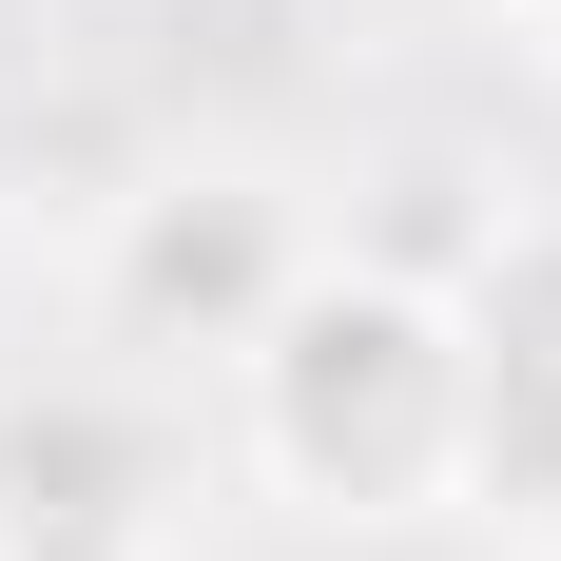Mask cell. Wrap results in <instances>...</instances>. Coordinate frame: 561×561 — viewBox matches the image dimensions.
<instances>
[{
	"label": "cell",
	"mask_w": 561,
	"mask_h": 561,
	"mask_svg": "<svg viewBox=\"0 0 561 561\" xmlns=\"http://www.w3.org/2000/svg\"><path fill=\"white\" fill-rule=\"evenodd\" d=\"M465 504L561 561V232H504L465 272Z\"/></svg>",
	"instance_id": "7a4b0ae2"
},
{
	"label": "cell",
	"mask_w": 561,
	"mask_h": 561,
	"mask_svg": "<svg viewBox=\"0 0 561 561\" xmlns=\"http://www.w3.org/2000/svg\"><path fill=\"white\" fill-rule=\"evenodd\" d=\"M290 272H310V252H290V214L272 194H252V174H136V194H116V310H136V330H194V348H252L290 310Z\"/></svg>",
	"instance_id": "3957f363"
},
{
	"label": "cell",
	"mask_w": 561,
	"mask_h": 561,
	"mask_svg": "<svg viewBox=\"0 0 561 561\" xmlns=\"http://www.w3.org/2000/svg\"><path fill=\"white\" fill-rule=\"evenodd\" d=\"M252 465H272L290 504L330 523H407L465 484V310H426V290L388 272H290V310L252 348Z\"/></svg>",
	"instance_id": "6da1fadb"
}]
</instances>
